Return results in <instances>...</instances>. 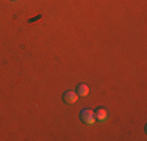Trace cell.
I'll return each mask as SVG.
<instances>
[{
	"instance_id": "6da1fadb",
	"label": "cell",
	"mask_w": 147,
	"mask_h": 141,
	"mask_svg": "<svg viewBox=\"0 0 147 141\" xmlns=\"http://www.w3.org/2000/svg\"><path fill=\"white\" fill-rule=\"evenodd\" d=\"M80 118H82V121L85 122V124H88V125H92L94 121H96L94 111H92V110H88V108L82 110V113H80Z\"/></svg>"
},
{
	"instance_id": "7a4b0ae2",
	"label": "cell",
	"mask_w": 147,
	"mask_h": 141,
	"mask_svg": "<svg viewBox=\"0 0 147 141\" xmlns=\"http://www.w3.org/2000/svg\"><path fill=\"white\" fill-rule=\"evenodd\" d=\"M77 100H78V94L75 91H66L63 94V102H66V104H75Z\"/></svg>"
},
{
	"instance_id": "3957f363",
	"label": "cell",
	"mask_w": 147,
	"mask_h": 141,
	"mask_svg": "<svg viewBox=\"0 0 147 141\" xmlns=\"http://www.w3.org/2000/svg\"><path fill=\"white\" fill-rule=\"evenodd\" d=\"M88 93H89V88H88V85H85V83L78 85V88H77V94H78V96L85 97V96H88Z\"/></svg>"
},
{
	"instance_id": "277c9868",
	"label": "cell",
	"mask_w": 147,
	"mask_h": 141,
	"mask_svg": "<svg viewBox=\"0 0 147 141\" xmlns=\"http://www.w3.org/2000/svg\"><path fill=\"white\" fill-rule=\"evenodd\" d=\"M94 116H96L99 121H105L108 115H107V110H105V108H97V110L94 111Z\"/></svg>"
}]
</instances>
